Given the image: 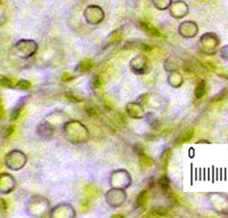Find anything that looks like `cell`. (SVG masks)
Returning <instances> with one entry per match:
<instances>
[{
  "label": "cell",
  "instance_id": "4",
  "mask_svg": "<svg viewBox=\"0 0 228 218\" xmlns=\"http://www.w3.org/2000/svg\"><path fill=\"white\" fill-rule=\"evenodd\" d=\"M159 185L160 186V188L164 191L167 192L169 188V181L166 176H163L162 178H160L159 180Z\"/></svg>",
  "mask_w": 228,
  "mask_h": 218
},
{
  "label": "cell",
  "instance_id": "3",
  "mask_svg": "<svg viewBox=\"0 0 228 218\" xmlns=\"http://www.w3.org/2000/svg\"><path fill=\"white\" fill-rule=\"evenodd\" d=\"M146 201H147V192L145 191H144V192H142L140 193V195L138 196V198H137V207H143V206H144L145 203H146Z\"/></svg>",
  "mask_w": 228,
  "mask_h": 218
},
{
  "label": "cell",
  "instance_id": "9",
  "mask_svg": "<svg viewBox=\"0 0 228 218\" xmlns=\"http://www.w3.org/2000/svg\"><path fill=\"white\" fill-rule=\"evenodd\" d=\"M13 131H14V127H13V126H9L7 128H6V130H5V132L4 136H5V137H7V136L11 135L13 133Z\"/></svg>",
  "mask_w": 228,
  "mask_h": 218
},
{
  "label": "cell",
  "instance_id": "1",
  "mask_svg": "<svg viewBox=\"0 0 228 218\" xmlns=\"http://www.w3.org/2000/svg\"><path fill=\"white\" fill-rule=\"evenodd\" d=\"M141 27H142V29H143L144 31H146L149 34L153 35V36H157V37H160V31H159L155 27H153L151 24H149V23H141Z\"/></svg>",
  "mask_w": 228,
  "mask_h": 218
},
{
  "label": "cell",
  "instance_id": "10",
  "mask_svg": "<svg viewBox=\"0 0 228 218\" xmlns=\"http://www.w3.org/2000/svg\"><path fill=\"white\" fill-rule=\"evenodd\" d=\"M1 84L5 86H12V81L6 78H2L1 79Z\"/></svg>",
  "mask_w": 228,
  "mask_h": 218
},
{
  "label": "cell",
  "instance_id": "12",
  "mask_svg": "<svg viewBox=\"0 0 228 218\" xmlns=\"http://www.w3.org/2000/svg\"><path fill=\"white\" fill-rule=\"evenodd\" d=\"M203 93H204V89H203V87H201V86L197 87L196 92H195V94H196L197 97H201Z\"/></svg>",
  "mask_w": 228,
  "mask_h": 218
},
{
  "label": "cell",
  "instance_id": "7",
  "mask_svg": "<svg viewBox=\"0 0 228 218\" xmlns=\"http://www.w3.org/2000/svg\"><path fill=\"white\" fill-rule=\"evenodd\" d=\"M22 108H23V106H22V107H21V106H18V107H16V108L12 111V112L11 114L12 120H16V119L18 118V117L20 116V113H21V111H22Z\"/></svg>",
  "mask_w": 228,
  "mask_h": 218
},
{
  "label": "cell",
  "instance_id": "11",
  "mask_svg": "<svg viewBox=\"0 0 228 218\" xmlns=\"http://www.w3.org/2000/svg\"><path fill=\"white\" fill-rule=\"evenodd\" d=\"M87 114L89 115L90 117H92V118H96V117H97L96 111H95L94 109H93V108H87Z\"/></svg>",
  "mask_w": 228,
  "mask_h": 218
},
{
  "label": "cell",
  "instance_id": "8",
  "mask_svg": "<svg viewBox=\"0 0 228 218\" xmlns=\"http://www.w3.org/2000/svg\"><path fill=\"white\" fill-rule=\"evenodd\" d=\"M17 87L20 88V89H28V88L30 87V83L26 80L19 81L17 83Z\"/></svg>",
  "mask_w": 228,
  "mask_h": 218
},
{
  "label": "cell",
  "instance_id": "2",
  "mask_svg": "<svg viewBox=\"0 0 228 218\" xmlns=\"http://www.w3.org/2000/svg\"><path fill=\"white\" fill-rule=\"evenodd\" d=\"M167 210L161 207H158V208H154L152 209L147 216H163L167 215Z\"/></svg>",
  "mask_w": 228,
  "mask_h": 218
},
{
  "label": "cell",
  "instance_id": "6",
  "mask_svg": "<svg viewBox=\"0 0 228 218\" xmlns=\"http://www.w3.org/2000/svg\"><path fill=\"white\" fill-rule=\"evenodd\" d=\"M140 157V160H141V162L143 163V164H145L146 166H151L152 164H153V161H152V160L150 158V157H148V156H146L144 153V154H142V155H140L139 156Z\"/></svg>",
  "mask_w": 228,
  "mask_h": 218
},
{
  "label": "cell",
  "instance_id": "13",
  "mask_svg": "<svg viewBox=\"0 0 228 218\" xmlns=\"http://www.w3.org/2000/svg\"><path fill=\"white\" fill-rule=\"evenodd\" d=\"M93 86H94V87H98V86H100V85H101V81L99 79V78L96 76L95 78H94V79L93 81Z\"/></svg>",
  "mask_w": 228,
  "mask_h": 218
},
{
  "label": "cell",
  "instance_id": "14",
  "mask_svg": "<svg viewBox=\"0 0 228 218\" xmlns=\"http://www.w3.org/2000/svg\"><path fill=\"white\" fill-rule=\"evenodd\" d=\"M2 203H3V207L5 209V208H6V205H5V200H4V199H2Z\"/></svg>",
  "mask_w": 228,
  "mask_h": 218
},
{
  "label": "cell",
  "instance_id": "5",
  "mask_svg": "<svg viewBox=\"0 0 228 218\" xmlns=\"http://www.w3.org/2000/svg\"><path fill=\"white\" fill-rule=\"evenodd\" d=\"M92 62L90 60H85L83 62H81L80 64V69L82 71H87L91 69Z\"/></svg>",
  "mask_w": 228,
  "mask_h": 218
},
{
  "label": "cell",
  "instance_id": "15",
  "mask_svg": "<svg viewBox=\"0 0 228 218\" xmlns=\"http://www.w3.org/2000/svg\"><path fill=\"white\" fill-rule=\"evenodd\" d=\"M113 217H122V216H113Z\"/></svg>",
  "mask_w": 228,
  "mask_h": 218
}]
</instances>
